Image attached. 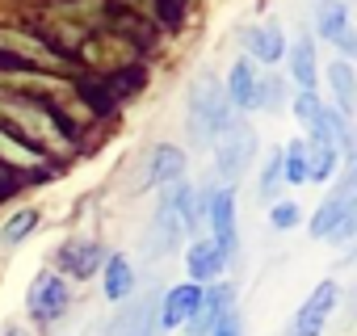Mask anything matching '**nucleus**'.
Listing matches in <instances>:
<instances>
[{"mask_svg": "<svg viewBox=\"0 0 357 336\" xmlns=\"http://www.w3.org/2000/svg\"><path fill=\"white\" fill-rule=\"evenodd\" d=\"M240 122L223 80L215 72H202L194 84H190V97H185V130L198 147H211L223 130H231Z\"/></svg>", "mask_w": 357, "mask_h": 336, "instance_id": "f257e3e1", "label": "nucleus"}, {"mask_svg": "<svg viewBox=\"0 0 357 336\" xmlns=\"http://www.w3.org/2000/svg\"><path fill=\"white\" fill-rule=\"evenodd\" d=\"M68 311H72V282H68L63 273H55L51 265L38 269V273L30 277V286H26V315H30V323L51 328V323H59Z\"/></svg>", "mask_w": 357, "mask_h": 336, "instance_id": "f03ea898", "label": "nucleus"}, {"mask_svg": "<svg viewBox=\"0 0 357 336\" xmlns=\"http://www.w3.org/2000/svg\"><path fill=\"white\" fill-rule=\"evenodd\" d=\"M215 177L219 185H236L248 168H252V155H257V130L248 122H236L231 130H223L215 143Z\"/></svg>", "mask_w": 357, "mask_h": 336, "instance_id": "7ed1b4c3", "label": "nucleus"}, {"mask_svg": "<svg viewBox=\"0 0 357 336\" xmlns=\"http://www.w3.org/2000/svg\"><path fill=\"white\" fill-rule=\"evenodd\" d=\"M105 336H160V294L147 290V294H130L126 303H118Z\"/></svg>", "mask_w": 357, "mask_h": 336, "instance_id": "20e7f679", "label": "nucleus"}, {"mask_svg": "<svg viewBox=\"0 0 357 336\" xmlns=\"http://www.w3.org/2000/svg\"><path fill=\"white\" fill-rule=\"evenodd\" d=\"M105 248H101V240H93V236H72V240H63L59 248H55V273H63L68 282H89V277H97L101 273V265H105Z\"/></svg>", "mask_w": 357, "mask_h": 336, "instance_id": "39448f33", "label": "nucleus"}, {"mask_svg": "<svg viewBox=\"0 0 357 336\" xmlns=\"http://www.w3.org/2000/svg\"><path fill=\"white\" fill-rule=\"evenodd\" d=\"M206 227H211V240L223 248V257L236 261L240 227H236V190L231 185H215L211 190V198H206Z\"/></svg>", "mask_w": 357, "mask_h": 336, "instance_id": "423d86ee", "label": "nucleus"}, {"mask_svg": "<svg viewBox=\"0 0 357 336\" xmlns=\"http://www.w3.org/2000/svg\"><path fill=\"white\" fill-rule=\"evenodd\" d=\"M336 303H340V286H336V277H324V282L303 298V307L294 311L290 336H324V328H328Z\"/></svg>", "mask_w": 357, "mask_h": 336, "instance_id": "0eeeda50", "label": "nucleus"}, {"mask_svg": "<svg viewBox=\"0 0 357 336\" xmlns=\"http://www.w3.org/2000/svg\"><path fill=\"white\" fill-rule=\"evenodd\" d=\"M315 38L332 43L340 51V59H357V30L349 22V5L344 0H319L315 5Z\"/></svg>", "mask_w": 357, "mask_h": 336, "instance_id": "6e6552de", "label": "nucleus"}, {"mask_svg": "<svg viewBox=\"0 0 357 336\" xmlns=\"http://www.w3.org/2000/svg\"><path fill=\"white\" fill-rule=\"evenodd\" d=\"M236 311V286L231 282H211V286H202V303H198V311H194V319L185 323V336H211L215 332V323L223 319V315H231Z\"/></svg>", "mask_w": 357, "mask_h": 336, "instance_id": "1a4fd4ad", "label": "nucleus"}, {"mask_svg": "<svg viewBox=\"0 0 357 336\" xmlns=\"http://www.w3.org/2000/svg\"><path fill=\"white\" fill-rule=\"evenodd\" d=\"M261 80H265V72H261V63H252L248 55H240V59L227 68L223 89H227L236 114H252V109H261Z\"/></svg>", "mask_w": 357, "mask_h": 336, "instance_id": "9d476101", "label": "nucleus"}, {"mask_svg": "<svg viewBox=\"0 0 357 336\" xmlns=\"http://www.w3.org/2000/svg\"><path fill=\"white\" fill-rule=\"evenodd\" d=\"M185 168H190V155L176 143H155L147 151V164H143V185L147 190H164L172 181H185Z\"/></svg>", "mask_w": 357, "mask_h": 336, "instance_id": "9b49d317", "label": "nucleus"}, {"mask_svg": "<svg viewBox=\"0 0 357 336\" xmlns=\"http://www.w3.org/2000/svg\"><path fill=\"white\" fill-rule=\"evenodd\" d=\"M227 257H223V248L211 240V236H194L190 244H185V273H190V282H198V286H211V282H219L223 273H227Z\"/></svg>", "mask_w": 357, "mask_h": 336, "instance_id": "f8f14e48", "label": "nucleus"}, {"mask_svg": "<svg viewBox=\"0 0 357 336\" xmlns=\"http://www.w3.org/2000/svg\"><path fill=\"white\" fill-rule=\"evenodd\" d=\"M202 303V286L198 282H176L160 294V332H176V328H185L194 319Z\"/></svg>", "mask_w": 357, "mask_h": 336, "instance_id": "ddd939ff", "label": "nucleus"}, {"mask_svg": "<svg viewBox=\"0 0 357 336\" xmlns=\"http://www.w3.org/2000/svg\"><path fill=\"white\" fill-rule=\"evenodd\" d=\"M286 68L294 80V93H319V55H315V34H298L286 43Z\"/></svg>", "mask_w": 357, "mask_h": 336, "instance_id": "4468645a", "label": "nucleus"}, {"mask_svg": "<svg viewBox=\"0 0 357 336\" xmlns=\"http://www.w3.org/2000/svg\"><path fill=\"white\" fill-rule=\"evenodd\" d=\"M244 55L252 63H261V68L282 63L286 59V34H282V26L278 22H261V26L244 30Z\"/></svg>", "mask_w": 357, "mask_h": 336, "instance_id": "2eb2a0df", "label": "nucleus"}, {"mask_svg": "<svg viewBox=\"0 0 357 336\" xmlns=\"http://www.w3.org/2000/svg\"><path fill=\"white\" fill-rule=\"evenodd\" d=\"M139 290V273H135V261L126 257V252H109L105 257V265H101V294H105V303H126L130 294Z\"/></svg>", "mask_w": 357, "mask_h": 336, "instance_id": "dca6fc26", "label": "nucleus"}, {"mask_svg": "<svg viewBox=\"0 0 357 336\" xmlns=\"http://www.w3.org/2000/svg\"><path fill=\"white\" fill-rule=\"evenodd\" d=\"M324 80H328V93H332V105L344 118H353L357 114V68L349 59H332L324 68Z\"/></svg>", "mask_w": 357, "mask_h": 336, "instance_id": "f3484780", "label": "nucleus"}, {"mask_svg": "<svg viewBox=\"0 0 357 336\" xmlns=\"http://www.w3.org/2000/svg\"><path fill=\"white\" fill-rule=\"evenodd\" d=\"M38 223H43V215L34 211V206H17L5 223H0V252H17L22 244H30V236L38 231Z\"/></svg>", "mask_w": 357, "mask_h": 336, "instance_id": "a211bd4d", "label": "nucleus"}, {"mask_svg": "<svg viewBox=\"0 0 357 336\" xmlns=\"http://www.w3.org/2000/svg\"><path fill=\"white\" fill-rule=\"evenodd\" d=\"M282 173H286V185H307L311 181V139L298 135L282 147Z\"/></svg>", "mask_w": 357, "mask_h": 336, "instance_id": "6ab92c4d", "label": "nucleus"}, {"mask_svg": "<svg viewBox=\"0 0 357 336\" xmlns=\"http://www.w3.org/2000/svg\"><path fill=\"white\" fill-rule=\"evenodd\" d=\"M349 215H357V211H349V206L328 190V198H324V202L315 206V215H311V227H307V231H311V240H328V236L349 219Z\"/></svg>", "mask_w": 357, "mask_h": 336, "instance_id": "aec40b11", "label": "nucleus"}, {"mask_svg": "<svg viewBox=\"0 0 357 336\" xmlns=\"http://www.w3.org/2000/svg\"><path fill=\"white\" fill-rule=\"evenodd\" d=\"M282 185H286V173H282V147H278V151H269V160H265V168H261V181H257L261 202H265V206L278 202Z\"/></svg>", "mask_w": 357, "mask_h": 336, "instance_id": "412c9836", "label": "nucleus"}, {"mask_svg": "<svg viewBox=\"0 0 357 336\" xmlns=\"http://www.w3.org/2000/svg\"><path fill=\"white\" fill-rule=\"evenodd\" d=\"M290 89H286V80L282 76H273V72H265V80H261V109H269V114H278V109H286L290 105Z\"/></svg>", "mask_w": 357, "mask_h": 336, "instance_id": "4be33fe9", "label": "nucleus"}, {"mask_svg": "<svg viewBox=\"0 0 357 336\" xmlns=\"http://www.w3.org/2000/svg\"><path fill=\"white\" fill-rule=\"evenodd\" d=\"M269 223H273L278 231H294V227L303 223V206H298V202L278 198V202H269Z\"/></svg>", "mask_w": 357, "mask_h": 336, "instance_id": "5701e85b", "label": "nucleus"}, {"mask_svg": "<svg viewBox=\"0 0 357 336\" xmlns=\"http://www.w3.org/2000/svg\"><path fill=\"white\" fill-rule=\"evenodd\" d=\"M0 47H9V51H26V59L47 63V47H43V43H34V38H22V34H0Z\"/></svg>", "mask_w": 357, "mask_h": 336, "instance_id": "b1692460", "label": "nucleus"}, {"mask_svg": "<svg viewBox=\"0 0 357 336\" xmlns=\"http://www.w3.org/2000/svg\"><path fill=\"white\" fill-rule=\"evenodd\" d=\"M211 336H244V319H240V307L231 311V315H223L219 323H215V332Z\"/></svg>", "mask_w": 357, "mask_h": 336, "instance_id": "393cba45", "label": "nucleus"}, {"mask_svg": "<svg viewBox=\"0 0 357 336\" xmlns=\"http://www.w3.org/2000/svg\"><path fill=\"white\" fill-rule=\"evenodd\" d=\"M0 336H30V328H26V323H17V319H9L5 328H0Z\"/></svg>", "mask_w": 357, "mask_h": 336, "instance_id": "a878e982", "label": "nucleus"}, {"mask_svg": "<svg viewBox=\"0 0 357 336\" xmlns=\"http://www.w3.org/2000/svg\"><path fill=\"white\" fill-rule=\"evenodd\" d=\"M59 336H63V332H59Z\"/></svg>", "mask_w": 357, "mask_h": 336, "instance_id": "bb28decb", "label": "nucleus"}]
</instances>
